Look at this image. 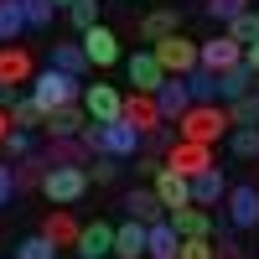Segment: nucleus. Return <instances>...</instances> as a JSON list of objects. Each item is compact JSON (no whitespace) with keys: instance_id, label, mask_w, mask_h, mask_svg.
Here are the masks:
<instances>
[{"instance_id":"nucleus-1","label":"nucleus","mask_w":259,"mask_h":259,"mask_svg":"<svg viewBox=\"0 0 259 259\" xmlns=\"http://www.w3.org/2000/svg\"><path fill=\"white\" fill-rule=\"evenodd\" d=\"M228 130H233L228 104H192V109L177 119V135L182 140H197V145H218Z\"/></svg>"},{"instance_id":"nucleus-2","label":"nucleus","mask_w":259,"mask_h":259,"mask_svg":"<svg viewBox=\"0 0 259 259\" xmlns=\"http://www.w3.org/2000/svg\"><path fill=\"white\" fill-rule=\"evenodd\" d=\"M26 94L41 104V114H52V109H62V104H83V78H73V73H62V68L47 62V68L31 78Z\"/></svg>"},{"instance_id":"nucleus-3","label":"nucleus","mask_w":259,"mask_h":259,"mask_svg":"<svg viewBox=\"0 0 259 259\" xmlns=\"http://www.w3.org/2000/svg\"><path fill=\"white\" fill-rule=\"evenodd\" d=\"M89 166H52L47 171V182H41V197H47L52 207H73L83 192H89Z\"/></svg>"},{"instance_id":"nucleus-4","label":"nucleus","mask_w":259,"mask_h":259,"mask_svg":"<svg viewBox=\"0 0 259 259\" xmlns=\"http://www.w3.org/2000/svg\"><path fill=\"white\" fill-rule=\"evenodd\" d=\"M150 52H156V62H161V68H166L171 78H187L192 68H202V47H197L192 36H182V31L161 36V41H156Z\"/></svg>"},{"instance_id":"nucleus-5","label":"nucleus","mask_w":259,"mask_h":259,"mask_svg":"<svg viewBox=\"0 0 259 259\" xmlns=\"http://www.w3.org/2000/svg\"><path fill=\"white\" fill-rule=\"evenodd\" d=\"M83 109H89V119H99V124L124 119V94L114 83H83Z\"/></svg>"},{"instance_id":"nucleus-6","label":"nucleus","mask_w":259,"mask_h":259,"mask_svg":"<svg viewBox=\"0 0 259 259\" xmlns=\"http://www.w3.org/2000/svg\"><path fill=\"white\" fill-rule=\"evenodd\" d=\"M140 150H145V135H140L130 119H109V124H104L99 156H119V161H124V156H140Z\"/></svg>"},{"instance_id":"nucleus-7","label":"nucleus","mask_w":259,"mask_h":259,"mask_svg":"<svg viewBox=\"0 0 259 259\" xmlns=\"http://www.w3.org/2000/svg\"><path fill=\"white\" fill-rule=\"evenodd\" d=\"M166 166L182 171V177H202L207 166H218V156H212V145H197V140H177L166 150Z\"/></svg>"},{"instance_id":"nucleus-8","label":"nucleus","mask_w":259,"mask_h":259,"mask_svg":"<svg viewBox=\"0 0 259 259\" xmlns=\"http://www.w3.org/2000/svg\"><path fill=\"white\" fill-rule=\"evenodd\" d=\"M228 223L239 228V233H249V228H259V187L254 182H244V187H228Z\"/></svg>"},{"instance_id":"nucleus-9","label":"nucleus","mask_w":259,"mask_h":259,"mask_svg":"<svg viewBox=\"0 0 259 259\" xmlns=\"http://www.w3.org/2000/svg\"><path fill=\"white\" fill-rule=\"evenodd\" d=\"M78 41H83V52H89L94 68H114V62H119V31L104 26V21H99V26H89Z\"/></svg>"},{"instance_id":"nucleus-10","label":"nucleus","mask_w":259,"mask_h":259,"mask_svg":"<svg viewBox=\"0 0 259 259\" xmlns=\"http://www.w3.org/2000/svg\"><path fill=\"white\" fill-rule=\"evenodd\" d=\"M73 254H78V259H109V254H114V223H109V218L83 223L78 249H73Z\"/></svg>"},{"instance_id":"nucleus-11","label":"nucleus","mask_w":259,"mask_h":259,"mask_svg":"<svg viewBox=\"0 0 259 259\" xmlns=\"http://www.w3.org/2000/svg\"><path fill=\"white\" fill-rule=\"evenodd\" d=\"M150 187H156V197H161V207H166V212H177V207H192V177H182V171L161 166Z\"/></svg>"},{"instance_id":"nucleus-12","label":"nucleus","mask_w":259,"mask_h":259,"mask_svg":"<svg viewBox=\"0 0 259 259\" xmlns=\"http://www.w3.org/2000/svg\"><path fill=\"white\" fill-rule=\"evenodd\" d=\"M197 47H202V68H207V73H228V68H239V62H244V47H239L228 31L197 41Z\"/></svg>"},{"instance_id":"nucleus-13","label":"nucleus","mask_w":259,"mask_h":259,"mask_svg":"<svg viewBox=\"0 0 259 259\" xmlns=\"http://www.w3.org/2000/svg\"><path fill=\"white\" fill-rule=\"evenodd\" d=\"M124 119L135 124L140 135H156V130L166 124V119H161V104H156V94H135V89L124 94Z\"/></svg>"},{"instance_id":"nucleus-14","label":"nucleus","mask_w":259,"mask_h":259,"mask_svg":"<svg viewBox=\"0 0 259 259\" xmlns=\"http://www.w3.org/2000/svg\"><path fill=\"white\" fill-rule=\"evenodd\" d=\"M124 73H130V83H135V94H156L161 83H166V68L156 62V52H150V47L130 57V62H124Z\"/></svg>"},{"instance_id":"nucleus-15","label":"nucleus","mask_w":259,"mask_h":259,"mask_svg":"<svg viewBox=\"0 0 259 259\" xmlns=\"http://www.w3.org/2000/svg\"><path fill=\"white\" fill-rule=\"evenodd\" d=\"M83 124H89V109H83V104H62V109H52L47 114V140H78L83 135Z\"/></svg>"},{"instance_id":"nucleus-16","label":"nucleus","mask_w":259,"mask_h":259,"mask_svg":"<svg viewBox=\"0 0 259 259\" xmlns=\"http://www.w3.org/2000/svg\"><path fill=\"white\" fill-rule=\"evenodd\" d=\"M156 104H161V119L177 124V119L192 109V89H187V78H171V73H166V83L156 89Z\"/></svg>"},{"instance_id":"nucleus-17","label":"nucleus","mask_w":259,"mask_h":259,"mask_svg":"<svg viewBox=\"0 0 259 259\" xmlns=\"http://www.w3.org/2000/svg\"><path fill=\"white\" fill-rule=\"evenodd\" d=\"M171 31H182V11H177V6H156V11H145V16H140V31H135V36L156 47V41L171 36Z\"/></svg>"},{"instance_id":"nucleus-18","label":"nucleus","mask_w":259,"mask_h":259,"mask_svg":"<svg viewBox=\"0 0 259 259\" xmlns=\"http://www.w3.org/2000/svg\"><path fill=\"white\" fill-rule=\"evenodd\" d=\"M145 233H150V223H140V218L114 223V259H145Z\"/></svg>"},{"instance_id":"nucleus-19","label":"nucleus","mask_w":259,"mask_h":259,"mask_svg":"<svg viewBox=\"0 0 259 259\" xmlns=\"http://www.w3.org/2000/svg\"><path fill=\"white\" fill-rule=\"evenodd\" d=\"M177 254H182V233H177V223H171V218L150 223V233H145V259H177Z\"/></svg>"},{"instance_id":"nucleus-20","label":"nucleus","mask_w":259,"mask_h":259,"mask_svg":"<svg viewBox=\"0 0 259 259\" xmlns=\"http://www.w3.org/2000/svg\"><path fill=\"white\" fill-rule=\"evenodd\" d=\"M124 218H140V223H161L166 207L156 197V187H130L124 192Z\"/></svg>"},{"instance_id":"nucleus-21","label":"nucleus","mask_w":259,"mask_h":259,"mask_svg":"<svg viewBox=\"0 0 259 259\" xmlns=\"http://www.w3.org/2000/svg\"><path fill=\"white\" fill-rule=\"evenodd\" d=\"M36 78V62H31V52L26 47H0V83H31Z\"/></svg>"},{"instance_id":"nucleus-22","label":"nucleus","mask_w":259,"mask_h":259,"mask_svg":"<svg viewBox=\"0 0 259 259\" xmlns=\"http://www.w3.org/2000/svg\"><path fill=\"white\" fill-rule=\"evenodd\" d=\"M41 233H47V239H52L57 249H78V233H83V223L73 218L68 207H52V212H47V223H41Z\"/></svg>"},{"instance_id":"nucleus-23","label":"nucleus","mask_w":259,"mask_h":259,"mask_svg":"<svg viewBox=\"0 0 259 259\" xmlns=\"http://www.w3.org/2000/svg\"><path fill=\"white\" fill-rule=\"evenodd\" d=\"M228 197V182H223V166H207L202 177H192V202L197 207H218Z\"/></svg>"},{"instance_id":"nucleus-24","label":"nucleus","mask_w":259,"mask_h":259,"mask_svg":"<svg viewBox=\"0 0 259 259\" xmlns=\"http://www.w3.org/2000/svg\"><path fill=\"white\" fill-rule=\"evenodd\" d=\"M166 218L177 223L182 239H212V212L197 207V202H192V207H177V212H166Z\"/></svg>"},{"instance_id":"nucleus-25","label":"nucleus","mask_w":259,"mask_h":259,"mask_svg":"<svg viewBox=\"0 0 259 259\" xmlns=\"http://www.w3.org/2000/svg\"><path fill=\"white\" fill-rule=\"evenodd\" d=\"M47 171H52V161H47V150H26V156L16 161V192H41V182H47Z\"/></svg>"},{"instance_id":"nucleus-26","label":"nucleus","mask_w":259,"mask_h":259,"mask_svg":"<svg viewBox=\"0 0 259 259\" xmlns=\"http://www.w3.org/2000/svg\"><path fill=\"white\" fill-rule=\"evenodd\" d=\"M259 83V73L249 68V62H239V68H228V73H218V104H233V99H244L249 89Z\"/></svg>"},{"instance_id":"nucleus-27","label":"nucleus","mask_w":259,"mask_h":259,"mask_svg":"<svg viewBox=\"0 0 259 259\" xmlns=\"http://www.w3.org/2000/svg\"><path fill=\"white\" fill-rule=\"evenodd\" d=\"M52 68H62V73L83 78V73L94 68V62H89V52H83V41H52Z\"/></svg>"},{"instance_id":"nucleus-28","label":"nucleus","mask_w":259,"mask_h":259,"mask_svg":"<svg viewBox=\"0 0 259 259\" xmlns=\"http://www.w3.org/2000/svg\"><path fill=\"white\" fill-rule=\"evenodd\" d=\"M94 150L83 145V140H47V161L52 166H89Z\"/></svg>"},{"instance_id":"nucleus-29","label":"nucleus","mask_w":259,"mask_h":259,"mask_svg":"<svg viewBox=\"0 0 259 259\" xmlns=\"http://www.w3.org/2000/svg\"><path fill=\"white\" fill-rule=\"evenodd\" d=\"M21 31H31L26 6H21V0H0V41H16Z\"/></svg>"},{"instance_id":"nucleus-30","label":"nucleus","mask_w":259,"mask_h":259,"mask_svg":"<svg viewBox=\"0 0 259 259\" xmlns=\"http://www.w3.org/2000/svg\"><path fill=\"white\" fill-rule=\"evenodd\" d=\"M228 150L239 161H259V124H233L228 130Z\"/></svg>"},{"instance_id":"nucleus-31","label":"nucleus","mask_w":259,"mask_h":259,"mask_svg":"<svg viewBox=\"0 0 259 259\" xmlns=\"http://www.w3.org/2000/svg\"><path fill=\"white\" fill-rule=\"evenodd\" d=\"M41 124H47V114H41V104L26 94V99H21L16 94V104H11V130H41Z\"/></svg>"},{"instance_id":"nucleus-32","label":"nucleus","mask_w":259,"mask_h":259,"mask_svg":"<svg viewBox=\"0 0 259 259\" xmlns=\"http://www.w3.org/2000/svg\"><path fill=\"white\" fill-rule=\"evenodd\" d=\"M187 89H192V104H218V73L192 68L187 73Z\"/></svg>"},{"instance_id":"nucleus-33","label":"nucleus","mask_w":259,"mask_h":259,"mask_svg":"<svg viewBox=\"0 0 259 259\" xmlns=\"http://www.w3.org/2000/svg\"><path fill=\"white\" fill-rule=\"evenodd\" d=\"M233 41H239V47H249V41H259V6H249L244 16H233L228 26H223Z\"/></svg>"},{"instance_id":"nucleus-34","label":"nucleus","mask_w":259,"mask_h":259,"mask_svg":"<svg viewBox=\"0 0 259 259\" xmlns=\"http://www.w3.org/2000/svg\"><path fill=\"white\" fill-rule=\"evenodd\" d=\"M11 259H57V244L47 239V233H31V239H21Z\"/></svg>"},{"instance_id":"nucleus-35","label":"nucleus","mask_w":259,"mask_h":259,"mask_svg":"<svg viewBox=\"0 0 259 259\" xmlns=\"http://www.w3.org/2000/svg\"><path fill=\"white\" fill-rule=\"evenodd\" d=\"M68 26L78 36L89 31V26H99V0H73V6H68Z\"/></svg>"},{"instance_id":"nucleus-36","label":"nucleus","mask_w":259,"mask_h":259,"mask_svg":"<svg viewBox=\"0 0 259 259\" xmlns=\"http://www.w3.org/2000/svg\"><path fill=\"white\" fill-rule=\"evenodd\" d=\"M228 114H233V124H259V89H249L244 99H233Z\"/></svg>"},{"instance_id":"nucleus-37","label":"nucleus","mask_w":259,"mask_h":259,"mask_svg":"<svg viewBox=\"0 0 259 259\" xmlns=\"http://www.w3.org/2000/svg\"><path fill=\"white\" fill-rule=\"evenodd\" d=\"M249 6H254V0H207L202 11H207L212 21H218V26H228V21H233V16H244Z\"/></svg>"},{"instance_id":"nucleus-38","label":"nucleus","mask_w":259,"mask_h":259,"mask_svg":"<svg viewBox=\"0 0 259 259\" xmlns=\"http://www.w3.org/2000/svg\"><path fill=\"white\" fill-rule=\"evenodd\" d=\"M89 177H94L99 187H109V182L119 177V156H89Z\"/></svg>"},{"instance_id":"nucleus-39","label":"nucleus","mask_w":259,"mask_h":259,"mask_svg":"<svg viewBox=\"0 0 259 259\" xmlns=\"http://www.w3.org/2000/svg\"><path fill=\"white\" fill-rule=\"evenodd\" d=\"M26 150H31V130H11V135L0 140V156H6V161H21Z\"/></svg>"},{"instance_id":"nucleus-40","label":"nucleus","mask_w":259,"mask_h":259,"mask_svg":"<svg viewBox=\"0 0 259 259\" xmlns=\"http://www.w3.org/2000/svg\"><path fill=\"white\" fill-rule=\"evenodd\" d=\"M21 6H26V21H31V31L52 26V16H57V6H52V0H21Z\"/></svg>"},{"instance_id":"nucleus-41","label":"nucleus","mask_w":259,"mask_h":259,"mask_svg":"<svg viewBox=\"0 0 259 259\" xmlns=\"http://www.w3.org/2000/svg\"><path fill=\"white\" fill-rule=\"evenodd\" d=\"M177 259H218V254H212V239H182Z\"/></svg>"},{"instance_id":"nucleus-42","label":"nucleus","mask_w":259,"mask_h":259,"mask_svg":"<svg viewBox=\"0 0 259 259\" xmlns=\"http://www.w3.org/2000/svg\"><path fill=\"white\" fill-rule=\"evenodd\" d=\"M212 254H218V259H244V244L233 239V233H218V244H212Z\"/></svg>"},{"instance_id":"nucleus-43","label":"nucleus","mask_w":259,"mask_h":259,"mask_svg":"<svg viewBox=\"0 0 259 259\" xmlns=\"http://www.w3.org/2000/svg\"><path fill=\"white\" fill-rule=\"evenodd\" d=\"M11 197H16V166H11V161H0V207H6Z\"/></svg>"},{"instance_id":"nucleus-44","label":"nucleus","mask_w":259,"mask_h":259,"mask_svg":"<svg viewBox=\"0 0 259 259\" xmlns=\"http://www.w3.org/2000/svg\"><path fill=\"white\" fill-rule=\"evenodd\" d=\"M244 62H249V68L259 73V41H249V47H244Z\"/></svg>"},{"instance_id":"nucleus-45","label":"nucleus","mask_w":259,"mask_h":259,"mask_svg":"<svg viewBox=\"0 0 259 259\" xmlns=\"http://www.w3.org/2000/svg\"><path fill=\"white\" fill-rule=\"evenodd\" d=\"M11 104H16V89H11V83H0V109H11Z\"/></svg>"},{"instance_id":"nucleus-46","label":"nucleus","mask_w":259,"mask_h":259,"mask_svg":"<svg viewBox=\"0 0 259 259\" xmlns=\"http://www.w3.org/2000/svg\"><path fill=\"white\" fill-rule=\"evenodd\" d=\"M11 135V109H0V140Z\"/></svg>"},{"instance_id":"nucleus-47","label":"nucleus","mask_w":259,"mask_h":259,"mask_svg":"<svg viewBox=\"0 0 259 259\" xmlns=\"http://www.w3.org/2000/svg\"><path fill=\"white\" fill-rule=\"evenodd\" d=\"M52 6H57V11H68V6H73V0H52Z\"/></svg>"},{"instance_id":"nucleus-48","label":"nucleus","mask_w":259,"mask_h":259,"mask_svg":"<svg viewBox=\"0 0 259 259\" xmlns=\"http://www.w3.org/2000/svg\"><path fill=\"white\" fill-rule=\"evenodd\" d=\"M254 89H259V83H254Z\"/></svg>"}]
</instances>
